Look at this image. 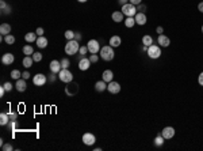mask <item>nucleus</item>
Returning <instances> with one entry per match:
<instances>
[{"mask_svg": "<svg viewBox=\"0 0 203 151\" xmlns=\"http://www.w3.org/2000/svg\"><path fill=\"white\" fill-rule=\"evenodd\" d=\"M78 49H80V45H78V41H76V40H70V41H68V44H65V53L69 56L76 55L78 52Z\"/></svg>", "mask_w": 203, "mask_h": 151, "instance_id": "nucleus-1", "label": "nucleus"}, {"mask_svg": "<svg viewBox=\"0 0 203 151\" xmlns=\"http://www.w3.org/2000/svg\"><path fill=\"white\" fill-rule=\"evenodd\" d=\"M114 56H115V53H114V48L111 47V45L103 47L102 49H100V57L104 61H111L114 59Z\"/></svg>", "mask_w": 203, "mask_h": 151, "instance_id": "nucleus-2", "label": "nucleus"}, {"mask_svg": "<svg viewBox=\"0 0 203 151\" xmlns=\"http://www.w3.org/2000/svg\"><path fill=\"white\" fill-rule=\"evenodd\" d=\"M146 55H148L150 59H158L160 56H161V47H158V45H153V44H152L150 47H148V50H146Z\"/></svg>", "mask_w": 203, "mask_h": 151, "instance_id": "nucleus-3", "label": "nucleus"}, {"mask_svg": "<svg viewBox=\"0 0 203 151\" xmlns=\"http://www.w3.org/2000/svg\"><path fill=\"white\" fill-rule=\"evenodd\" d=\"M58 78H60V80H62L64 83H70L73 80V74L68 68H62L61 71L58 72Z\"/></svg>", "mask_w": 203, "mask_h": 151, "instance_id": "nucleus-4", "label": "nucleus"}, {"mask_svg": "<svg viewBox=\"0 0 203 151\" xmlns=\"http://www.w3.org/2000/svg\"><path fill=\"white\" fill-rule=\"evenodd\" d=\"M122 12H123V15H126V17H135L137 8H135L134 4L127 3V4H125V6H122Z\"/></svg>", "mask_w": 203, "mask_h": 151, "instance_id": "nucleus-5", "label": "nucleus"}, {"mask_svg": "<svg viewBox=\"0 0 203 151\" xmlns=\"http://www.w3.org/2000/svg\"><path fill=\"white\" fill-rule=\"evenodd\" d=\"M87 48H88V52L92 53V55H96V53L100 52V49H102L96 40H89L88 44H87Z\"/></svg>", "mask_w": 203, "mask_h": 151, "instance_id": "nucleus-6", "label": "nucleus"}, {"mask_svg": "<svg viewBox=\"0 0 203 151\" xmlns=\"http://www.w3.org/2000/svg\"><path fill=\"white\" fill-rule=\"evenodd\" d=\"M95 142H96V137H95L94 133L85 132V133L83 135V143L85 146H92V144H95Z\"/></svg>", "mask_w": 203, "mask_h": 151, "instance_id": "nucleus-7", "label": "nucleus"}, {"mask_svg": "<svg viewBox=\"0 0 203 151\" xmlns=\"http://www.w3.org/2000/svg\"><path fill=\"white\" fill-rule=\"evenodd\" d=\"M46 80H48V78H46L43 74H37L34 78H32V83H34L35 86H38V87L45 85Z\"/></svg>", "mask_w": 203, "mask_h": 151, "instance_id": "nucleus-8", "label": "nucleus"}, {"mask_svg": "<svg viewBox=\"0 0 203 151\" xmlns=\"http://www.w3.org/2000/svg\"><path fill=\"white\" fill-rule=\"evenodd\" d=\"M161 135L164 139H172V137L175 136V128H173V127H165L161 131Z\"/></svg>", "mask_w": 203, "mask_h": 151, "instance_id": "nucleus-9", "label": "nucleus"}, {"mask_svg": "<svg viewBox=\"0 0 203 151\" xmlns=\"http://www.w3.org/2000/svg\"><path fill=\"white\" fill-rule=\"evenodd\" d=\"M107 90L110 91L111 94H118L119 91H121V85H119L118 82H114V80H111V82L108 83V86H107Z\"/></svg>", "mask_w": 203, "mask_h": 151, "instance_id": "nucleus-10", "label": "nucleus"}, {"mask_svg": "<svg viewBox=\"0 0 203 151\" xmlns=\"http://www.w3.org/2000/svg\"><path fill=\"white\" fill-rule=\"evenodd\" d=\"M134 19H135V23L137 25H140V26H143L146 23V15H145V12H137L135 14V17H134Z\"/></svg>", "mask_w": 203, "mask_h": 151, "instance_id": "nucleus-11", "label": "nucleus"}, {"mask_svg": "<svg viewBox=\"0 0 203 151\" xmlns=\"http://www.w3.org/2000/svg\"><path fill=\"white\" fill-rule=\"evenodd\" d=\"M62 69V67H61V61H58V60H53L50 63V72H53V74H58L60 71Z\"/></svg>", "mask_w": 203, "mask_h": 151, "instance_id": "nucleus-12", "label": "nucleus"}, {"mask_svg": "<svg viewBox=\"0 0 203 151\" xmlns=\"http://www.w3.org/2000/svg\"><path fill=\"white\" fill-rule=\"evenodd\" d=\"M91 67V60L87 57H83L80 61H78V68L81 69V71H87V69Z\"/></svg>", "mask_w": 203, "mask_h": 151, "instance_id": "nucleus-13", "label": "nucleus"}, {"mask_svg": "<svg viewBox=\"0 0 203 151\" xmlns=\"http://www.w3.org/2000/svg\"><path fill=\"white\" fill-rule=\"evenodd\" d=\"M14 60H15V57H14L12 53H5L2 57V63L4 64V66H11V64L14 63Z\"/></svg>", "mask_w": 203, "mask_h": 151, "instance_id": "nucleus-14", "label": "nucleus"}, {"mask_svg": "<svg viewBox=\"0 0 203 151\" xmlns=\"http://www.w3.org/2000/svg\"><path fill=\"white\" fill-rule=\"evenodd\" d=\"M15 87H16V90L19 91V93H23V91H26V88H27V85H26V79H18L16 80V85H15Z\"/></svg>", "mask_w": 203, "mask_h": 151, "instance_id": "nucleus-15", "label": "nucleus"}, {"mask_svg": "<svg viewBox=\"0 0 203 151\" xmlns=\"http://www.w3.org/2000/svg\"><path fill=\"white\" fill-rule=\"evenodd\" d=\"M158 44H160V47L167 48V47H169L171 40L168 38L167 36H164V34H160V36H158Z\"/></svg>", "mask_w": 203, "mask_h": 151, "instance_id": "nucleus-16", "label": "nucleus"}, {"mask_svg": "<svg viewBox=\"0 0 203 151\" xmlns=\"http://www.w3.org/2000/svg\"><path fill=\"white\" fill-rule=\"evenodd\" d=\"M112 78H114V74H112L111 69H106V71L103 72V75H102V79L104 80L106 83H110L111 80H112Z\"/></svg>", "mask_w": 203, "mask_h": 151, "instance_id": "nucleus-17", "label": "nucleus"}, {"mask_svg": "<svg viewBox=\"0 0 203 151\" xmlns=\"http://www.w3.org/2000/svg\"><path fill=\"white\" fill-rule=\"evenodd\" d=\"M121 44H122V40H121V37L119 36H112L110 38V45L112 48H118V47H121Z\"/></svg>", "mask_w": 203, "mask_h": 151, "instance_id": "nucleus-18", "label": "nucleus"}, {"mask_svg": "<svg viewBox=\"0 0 203 151\" xmlns=\"http://www.w3.org/2000/svg\"><path fill=\"white\" fill-rule=\"evenodd\" d=\"M35 42H37V47L41 48V49H43V48L48 47V38H45L43 36H39V37H38Z\"/></svg>", "mask_w": 203, "mask_h": 151, "instance_id": "nucleus-19", "label": "nucleus"}, {"mask_svg": "<svg viewBox=\"0 0 203 151\" xmlns=\"http://www.w3.org/2000/svg\"><path fill=\"white\" fill-rule=\"evenodd\" d=\"M123 12L122 11H115V12H112V15H111V18H112V21L114 22H116V23H119V22H122L123 21Z\"/></svg>", "mask_w": 203, "mask_h": 151, "instance_id": "nucleus-20", "label": "nucleus"}, {"mask_svg": "<svg viewBox=\"0 0 203 151\" xmlns=\"http://www.w3.org/2000/svg\"><path fill=\"white\" fill-rule=\"evenodd\" d=\"M10 31H11V26L8 23H2L0 25V34L2 36H8Z\"/></svg>", "mask_w": 203, "mask_h": 151, "instance_id": "nucleus-21", "label": "nucleus"}, {"mask_svg": "<svg viewBox=\"0 0 203 151\" xmlns=\"http://www.w3.org/2000/svg\"><path fill=\"white\" fill-rule=\"evenodd\" d=\"M106 88H107V85H106V82L104 80H99V82H96L95 83V90L96 91H99V93H102V91H104Z\"/></svg>", "mask_w": 203, "mask_h": 151, "instance_id": "nucleus-22", "label": "nucleus"}, {"mask_svg": "<svg viewBox=\"0 0 203 151\" xmlns=\"http://www.w3.org/2000/svg\"><path fill=\"white\" fill-rule=\"evenodd\" d=\"M0 7H2V14L3 15H7V14H10V12H11V7L7 6V3H5L4 0H2V2H0Z\"/></svg>", "mask_w": 203, "mask_h": 151, "instance_id": "nucleus-23", "label": "nucleus"}, {"mask_svg": "<svg viewBox=\"0 0 203 151\" xmlns=\"http://www.w3.org/2000/svg\"><path fill=\"white\" fill-rule=\"evenodd\" d=\"M32 63H34L32 56H26V57L23 59V67L24 68H30V67L32 66Z\"/></svg>", "mask_w": 203, "mask_h": 151, "instance_id": "nucleus-24", "label": "nucleus"}, {"mask_svg": "<svg viewBox=\"0 0 203 151\" xmlns=\"http://www.w3.org/2000/svg\"><path fill=\"white\" fill-rule=\"evenodd\" d=\"M10 123V116L7 113H0V125H7Z\"/></svg>", "mask_w": 203, "mask_h": 151, "instance_id": "nucleus-25", "label": "nucleus"}, {"mask_svg": "<svg viewBox=\"0 0 203 151\" xmlns=\"http://www.w3.org/2000/svg\"><path fill=\"white\" fill-rule=\"evenodd\" d=\"M37 36H38L37 33H31V31H30V33H27L26 36H24V40H26L27 42H34V41H37Z\"/></svg>", "mask_w": 203, "mask_h": 151, "instance_id": "nucleus-26", "label": "nucleus"}, {"mask_svg": "<svg viewBox=\"0 0 203 151\" xmlns=\"http://www.w3.org/2000/svg\"><path fill=\"white\" fill-rule=\"evenodd\" d=\"M152 44H153V38H152L150 36H143L142 37V45H145V47H150Z\"/></svg>", "mask_w": 203, "mask_h": 151, "instance_id": "nucleus-27", "label": "nucleus"}, {"mask_svg": "<svg viewBox=\"0 0 203 151\" xmlns=\"http://www.w3.org/2000/svg\"><path fill=\"white\" fill-rule=\"evenodd\" d=\"M23 53L26 56H31V55H34V49H32L31 45H24L23 47Z\"/></svg>", "mask_w": 203, "mask_h": 151, "instance_id": "nucleus-28", "label": "nucleus"}, {"mask_svg": "<svg viewBox=\"0 0 203 151\" xmlns=\"http://www.w3.org/2000/svg\"><path fill=\"white\" fill-rule=\"evenodd\" d=\"M125 25H126V27H133V26L135 25V19H134V17H127L126 18V21H125Z\"/></svg>", "mask_w": 203, "mask_h": 151, "instance_id": "nucleus-29", "label": "nucleus"}, {"mask_svg": "<svg viewBox=\"0 0 203 151\" xmlns=\"http://www.w3.org/2000/svg\"><path fill=\"white\" fill-rule=\"evenodd\" d=\"M4 41H5V44H8V45H14L15 44V37H14L12 34L4 36Z\"/></svg>", "mask_w": 203, "mask_h": 151, "instance_id": "nucleus-30", "label": "nucleus"}, {"mask_svg": "<svg viewBox=\"0 0 203 151\" xmlns=\"http://www.w3.org/2000/svg\"><path fill=\"white\" fill-rule=\"evenodd\" d=\"M20 76H22V72L19 71V69H12V71H11V78H12V79H20Z\"/></svg>", "mask_w": 203, "mask_h": 151, "instance_id": "nucleus-31", "label": "nucleus"}, {"mask_svg": "<svg viewBox=\"0 0 203 151\" xmlns=\"http://www.w3.org/2000/svg\"><path fill=\"white\" fill-rule=\"evenodd\" d=\"M164 137H162V135H157L156 139H154V144L156 146H162L164 144Z\"/></svg>", "mask_w": 203, "mask_h": 151, "instance_id": "nucleus-32", "label": "nucleus"}, {"mask_svg": "<svg viewBox=\"0 0 203 151\" xmlns=\"http://www.w3.org/2000/svg\"><path fill=\"white\" fill-rule=\"evenodd\" d=\"M75 34H76V33H73L72 30H66L64 36H65V38H66L68 41H70V40H75Z\"/></svg>", "mask_w": 203, "mask_h": 151, "instance_id": "nucleus-33", "label": "nucleus"}, {"mask_svg": "<svg viewBox=\"0 0 203 151\" xmlns=\"http://www.w3.org/2000/svg\"><path fill=\"white\" fill-rule=\"evenodd\" d=\"M32 59H34V61H41L42 60V55H41L39 52H34V55H32Z\"/></svg>", "mask_w": 203, "mask_h": 151, "instance_id": "nucleus-34", "label": "nucleus"}, {"mask_svg": "<svg viewBox=\"0 0 203 151\" xmlns=\"http://www.w3.org/2000/svg\"><path fill=\"white\" fill-rule=\"evenodd\" d=\"M69 64H70V61L68 60V59H62V60H61V67H62V68H68V67H69Z\"/></svg>", "mask_w": 203, "mask_h": 151, "instance_id": "nucleus-35", "label": "nucleus"}, {"mask_svg": "<svg viewBox=\"0 0 203 151\" xmlns=\"http://www.w3.org/2000/svg\"><path fill=\"white\" fill-rule=\"evenodd\" d=\"M88 52V48L87 47H80V49H78V53H80V55H85V53Z\"/></svg>", "mask_w": 203, "mask_h": 151, "instance_id": "nucleus-36", "label": "nucleus"}, {"mask_svg": "<svg viewBox=\"0 0 203 151\" xmlns=\"http://www.w3.org/2000/svg\"><path fill=\"white\" fill-rule=\"evenodd\" d=\"M137 11H141V12H145L146 11V6L145 4H138V8H137Z\"/></svg>", "mask_w": 203, "mask_h": 151, "instance_id": "nucleus-37", "label": "nucleus"}, {"mask_svg": "<svg viewBox=\"0 0 203 151\" xmlns=\"http://www.w3.org/2000/svg\"><path fill=\"white\" fill-rule=\"evenodd\" d=\"M89 60H91V63H97V60H99V56H97V55H91Z\"/></svg>", "mask_w": 203, "mask_h": 151, "instance_id": "nucleus-38", "label": "nucleus"}, {"mask_svg": "<svg viewBox=\"0 0 203 151\" xmlns=\"http://www.w3.org/2000/svg\"><path fill=\"white\" fill-rule=\"evenodd\" d=\"M3 86H4V87H5V90H7V91H11V90H12V85H11L10 82H5Z\"/></svg>", "mask_w": 203, "mask_h": 151, "instance_id": "nucleus-39", "label": "nucleus"}, {"mask_svg": "<svg viewBox=\"0 0 203 151\" xmlns=\"http://www.w3.org/2000/svg\"><path fill=\"white\" fill-rule=\"evenodd\" d=\"M198 82H199L200 86H203V72H200L199 76H198Z\"/></svg>", "mask_w": 203, "mask_h": 151, "instance_id": "nucleus-40", "label": "nucleus"}, {"mask_svg": "<svg viewBox=\"0 0 203 151\" xmlns=\"http://www.w3.org/2000/svg\"><path fill=\"white\" fill-rule=\"evenodd\" d=\"M3 150H5V151H11V150H12V146H11L10 143H8V144H4V146H3Z\"/></svg>", "mask_w": 203, "mask_h": 151, "instance_id": "nucleus-41", "label": "nucleus"}, {"mask_svg": "<svg viewBox=\"0 0 203 151\" xmlns=\"http://www.w3.org/2000/svg\"><path fill=\"white\" fill-rule=\"evenodd\" d=\"M22 78H23V79H30V72H27V71L22 72Z\"/></svg>", "mask_w": 203, "mask_h": 151, "instance_id": "nucleus-42", "label": "nucleus"}, {"mask_svg": "<svg viewBox=\"0 0 203 151\" xmlns=\"http://www.w3.org/2000/svg\"><path fill=\"white\" fill-rule=\"evenodd\" d=\"M131 4H134V6H138V4L142 3V0H129Z\"/></svg>", "mask_w": 203, "mask_h": 151, "instance_id": "nucleus-43", "label": "nucleus"}, {"mask_svg": "<svg viewBox=\"0 0 203 151\" xmlns=\"http://www.w3.org/2000/svg\"><path fill=\"white\" fill-rule=\"evenodd\" d=\"M35 33H37L38 36H43V33H45V31H43V29H42V27H38L37 30H35Z\"/></svg>", "mask_w": 203, "mask_h": 151, "instance_id": "nucleus-44", "label": "nucleus"}, {"mask_svg": "<svg viewBox=\"0 0 203 151\" xmlns=\"http://www.w3.org/2000/svg\"><path fill=\"white\" fill-rule=\"evenodd\" d=\"M8 116H10V120H16V117H18L16 113H8Z\"/></svg>", "mask_w": 203, "mask_h": 151, "instance_id": "nucleus-45", "label": "nucleus"}, {"mask_svg": "<svg viewBox=\"0 0 203 151\" xmlns=\"http://www.w3.org/2000/svg\"><path fill=\"white\" fill-rule=\"evenodd\" d=\"M118 3L121 4V6H125V4L130 3V2H129V0H118Z\"/></svg>", "mask_w": 203, "mask_h": 151, "instance_id": "nucleus-46", "label": "nucleus"}, {"mask_svg": "<svg viewBox=\"0 0 203 151\" xmlns=\"http://www.w3.org/2000/svg\"><path fill=\"white\" fill-rule=\"evenodd\" d=\"M5 91H7V90H5V87H4V86H2V87H0V97L4 95Z\"/></svg>", "mask_w": 203, "mask_h": 151, "instance_id": "nucleus-47", "label": "nucleus"}, {"mask_svg": "<svg viewBox=\"0 0 203 151\" xmlns=\"http://www.w3.org/2000/svg\"><path fill=\"white\" fill-rule=\"evenodd\" d=\"M198 10H199V11L203 14V2H200V3L198 4Z\"/></svg>", "mask_w": 203, "mask_h": 151, "instance_id": "nucleus-48", "label": "nucleus"}, {"mask_svg": "<svg viewBox=\"0 0 203 151\" xmlns=\"http://www.w3.org/2000/svg\"><path fill=\"white\" fill-rule=\"evenodd\" d=\"M156 31H157V33H158V36H160V34H161V33H162V31H164V29H162V27H161V26H158V27H157V29H156Z\"/></svg>", "mask_w": 203, "mask_h": 151, "instance_id": "nucleus-49", "label": "nucleus"}, {"mask_svg": "<svg viewBox=\"0 0 203 151\" xmlns=\"http://www.w3.org/2000/svg\"><path fill=\"white\" fill-rule=\"evenodd\" d=\"M75 40H76V41H80V40H81V34L76 33V34H75Z\"/></svg>", "mask_w": 203, "mask_h": 151, "instance_id": "nucleus-50", "label": "nucleus"}, {"mask_svg": "<svg viewBox=\"0 0 203 151\" xmlns=\"http://www.w3.org/2000/svg\"><path fill=\"white\" fill-rule=\"evenodd\" d=\"M49 79H50V82H54V80H56V74H53V72H51V75H50V78H49Z\"/></svg>", "mask_w": 203, "mask_h": 151, "instance_id": "nucleus-51", "label": "nucleus"}, {"mask_svg": "<svg viewBox=\"0 0 203 151\" xmlns=\"http://www.w3.org/2000/svg\"><path fill=\"white\" fill-rule=\"evenodd\" d=\"M77 2H80V3H85L87 0H77Z\"/></svg>", "mask_w": 203, "mask_h": 151, "instance_id": "nucleus-52", "label": "nucleus"}, {"mask_svg": "<svg viewBox=\"0 0 203 151\" xmlns=\"http://www.w3.org/2000/svg\"><path fill=\"white\" fill-rule=\"evenodd\" d=\"M202 33H203V26H202Z\"/></svg>", "mask_w": 203, "mask_h": 151, "instance_id": "nucleus-53", "label": "nucleus"}]
</instances>
